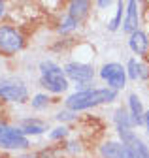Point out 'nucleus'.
<instances>
[{
    "label": "nucleus",
    "mask_w": 149,
    "mask_h": 158,
    "mask_svg": "<svg viewBox=\"0 0 149 158\" xmlns=\"http://www.w3.org/2000/svg\"><path fill=\"white\" fill-rule=\"evenodd\" d=\"M28 149H30V139L19 128L6 121H0V151L25 152Z\"/></svg>",
    "instance_id": "nucleus-5"
},
{
    "label": "nucleus",
    "mask_w": 149,
    "mask_h": 158,
    "mask_svg": "<svg viewBox=\"0 0 149 158\" xmlns=\"http://www.w3.org/2000/svg\"><path fill=\"white\" fill-rule=\"evenodd\" d=\"M49 100H51V98H49L47 94L38 92V94H34V96L30 98V106H32V109H36V111H42V109H47Z\"/></svg>",
    "instance_id": "nucleus-16"
},
{
    "label": "nucleus",
    "mask_w": 149,
    "mask_h": 158,
    "mask_svg": "<svg viewBox=\"0 0 149 158\" xmlns=\"http://www.w3.org/2000/svg\"><path fill=\"white\" fill-rule=\"evenodd\" d=\"M0 100L6 104H27L30 102V92L25 81L13 75H0Z\"/></svg>",
    "instance_id": "nucleus-4"
},
{
    "label": "nucleus",
    "mask_w": 149,
    "mask_h": 158,
    "mask_svg": "<svg viewBox=\"0 0 149 158\" xmlns=\"http://www.w3.org/2000/svg\"><path fill=\"white\" fill-rule=\"evenodd\" d=\"M17 158H38V154H30V152H25L21 156H17Z\"/></svg>",
    "instance_id": "nucleus-24"
},
{
    "label": "nucleus",
    "mask_w": 149,
    "mask_h": 158,
    "mask_svg": "<svg viewBox=\"0 0 149 158\" xmlns=\"http://www.w3.org/2000/svg\"><path fill=\"white\" fill-rule=\"evenodd\" d=\"M0 62H2V58H0Z\"/></svg>",
    "instance_id": "nucleus-25"
},
{
    "label": "nucleus",
    "mask_w": 149,
    "mask_h": 158,
    "mask_svg": "<svg viewBox=\"0 0 149 158\" xmlns=\"http://www.w3.org/2000/svg\"><path fill=\"white\" fill-rule=\"evenodd\" d=\"M78 27H79V23L76 21V19H72L70 15H64L62 21H61V25H59V32L61 34H68L72 30H76Z\"/></svg>",
    "instance_id": "nucleus-19"
},
{
    "label": "nucleus",
    "mask_w": 149,
    "mask_h": 158,
    "mask_svg": "<svg viewBox=\"0 0 149 158\" xmlns=\"http://www.w3.org/2000/svg\"><path fill=\"white\" fill-rule=\"evenodd\" d=\"M96 6L98 8H108L109 6V0H108V2H106V0H100V2H96Z\"/></svg>",
    "instance_id": "nucleus-23"
},
{
    "label": "nucleus",
    "mask_w": 149,
    "mask_h": 158,
    "mask_svg": "<svg viewBox=\"0 0 149 158\" xmlns=\"http://www.w3.org/2000/svg\"><path fill=\"white\" fill-rule=\"evenodd\" d=\"M128 47L132 49L136 55H145L147 49H149V40H147L145 32L136 30V32L130 34V38H128Z\"/></svg>",
    "instance_id": "nucleus-11"
},
{
    "label": "nucleus",
    "mask_w": 149,
    "mask_h": 158,
    "mask_svg": "<svg viewBox=\"0 0 149 158\" xmlns=\"http://www.w3.org/2000/svg\"><path fill=\"white\" fill-rule=\"evenodd\" d=\"M55 117H57L59 123H72V121H76V113H74V111H68V109H66V111H59Z\"/></svg>",
    "instance_id": "nucleus-20"
},
{
    "label": "nucleus",
    "mask_w": 149,
    "mask_h": 158,
    "mask_svg": "<svg viewBox=\"0 0 149 158\" xmlns=\"http://www.w3.org/2000/svg\"><path fill=\"white\" fill-rule=\"evenodd\" d=\"M117 98V90H111V89H87V90H76L74 94H70L66 100H64V106L68 111H85V109H91V107H96V106H102V104H109Z\"/></svg>",
    "instance_id": "nucleus-1"
},
{
    "label": "nucleus",
    "mask_w": 149,
    "mask_h": 158,
    "mask_svg": "<svg viewBox=\"0 0 149 158\" xmlns=\"http://www.w3.org/2000/svg\"><path fill=\"white\" fill-rule=\"evenodd\" d=\"M6 13H8V4L4 2V0H0V21L6 17Z\"/></svg>",
    "instance_id": "nucleus-21"
},
{
    "label": "nucleus",
    "mask_w": 149,
    "mask_h": 158,
    "mask_svg": "<svg viewBox=\"0 0 149 158\" xmlns=\"http://www.w3.org/2000/svg\"><path fill=\"white\" fill-rule=\"evenodd\" d=\"M123 10H125V4L123 2H117V10H115V15H113V19L108 23V28L111 30V32H115L121 25H123Z\"/></svg>",
    "instance_id": "nucleus-17"
},
{
    "label": "nucleus",
    "mask_w": 149,
    "mask_h": 158,
    "mask_svg": "<svg viewBox=\"0 0 149 158\" xmlns=\"http://www.w3.org/2000/svg\"><path fill=\"white\" fill-rule=\"evenodd\" d=\"M143 124H145L147 134H149V111H147V113H143Z\"/></svg>",
    "instance_id": "nucleus-22"
},
{
    "label": "nucleus",
    "mask_w": 149,
    "mask_h": 158,
    "mask_svg": "<svg viewBox=\"0 0 149 158\" xmlns=\"http://www.w3.org/2000/svg\"><path fill=\"white\" fill-rule=\"evenodd\" d=\"M113 123H115L117 128H132V126H134L132 117H130V113H126L125 109H117V111H115Z\"/></svg>",
    "instance_id": "nucleus-15"
},
{
    "label": "nucleus",
    "mask_w": 149,
    "mask_h": 158,
    "mask_svg": "<svg viewBox=\"0 0 149 158\" xmlns=\"http://www.w3.org/2000/svg\"><path fill=\"white\" fill-rule=\"evenodd\" d=\"M100 156L102 158H149V149L140 137L130 145H123L121 141H106L100 145Z\"/></svg>",
    "instance_id": "nucleus-3"
},
{
    "label": "nucleus",
    "mask_w": 149,
    "mask_h": 158,
    "mask_svg": "<svg viewBox=\"0 0 149 158\" xmlns=\"http://www.w3.org/2000/svg\"><path fill=\"white\" fill-rule=\"evenodd\" d=\"M62 70H64V75H66L68 81L78 83L79 90L91 89L89 83L95 79V68H92L91 64H85V62H68Z\"/></svg>",
    "instance_id": "nucleus-7"
},
{
    "label": "nucleus",
    "mask_w": 149,
    "mask_h": 158,
    "mask_svg": "<svg viewBox=\"0 0 149 158\" xmlns=\"http://www.w3.org/2000/svg\"><path fill=\"white\" fill-rule=\"evenodd\" d=\"M123 30L132 34L138 30V4L134 0L125 4V21H123Z\"/></svg>",
    "instance_id": "nucleus-10"
},
{
    "label": "nucleus",
    "mask_w": 149,
    "mask_h": 158,
    "mask_svg": "<svg viewBox=\"0 0 149 158\" xmlns=\"http://www.w3.org/2000/svg\"><path fill=\"white\" fill-rule=\"evenodd\" d=\"M25 49V36L13 25H0V58L15 56Z\"/></svg>",
    "instance_id": "nucleus-6"
},
{
    "label": "nucleus",
    "mask_w": 149,
    "mask_h": 158,
    "mask_svg": "<svg viewBox=\"0 0 149 158\" xmlns=\"http://www.w3.org/2000/svg\"><path fill=\"white\" fill-rule=\"evenodd\" d=\"M126 77H130L132 81H138V79H147L149 77V68L142 62H138L136 58H130L126 62Z\"/></svg>",
    "instance_id": "nucleus-12"
},
{
    "label": "nucleus",
    "mask_w": 149,
    "mask_h": 158,
    "mask_svg": "<svg viewBox=\"0 0 149 158\" xmlns=\"http://www.w3.org/2000/svg\"><path fill=\"white\" fill-rule=\"evenodd\" d=\"M100 77L108 83V89L121 90L126 85V70L119 62H108L100 68Z\"/></svg>",
    "instance_id": "nucleus-8"
},
{
    "label": "nucleus",
    "mask_w": 149,
    "mask_h": 158,
    "mask_svg": "<svg viewBox=\"0 0 149 158\" xmlns=\"http://www.w3.org/2000/svg\"><path fill=\"white\" fill-rule=\"evenodd\" d=\"M128 109H130V117H132L134 124H142L143 123V106H142V100L138 98V94L128 96Z\"/></svg>",
    "instance_id": "nucleus-14"
},
{
    "label": "nucleus",
    "mask_w": 149,
    "mask_h": 158,
    "mask_svg": "<svg viewBox=\"0 0 149 158\" xmlns=\"http://www.w3.org/2000/svg\"><path fill=\"white\" fill-rule=\"evenodd\" d=\"M89 8H91V4L87 2V0H74V2L68 4L66 15H70L72 19H76L78 23H81L87 17V13H89Z\"/></svg>",
    "instance_id": "nucleus-13"
},
{
    "label": "nucleus",
    "mask_w": 149,
    "mask_h": 158,
    "mask_svg": "<svg viewBox=\"0 0 149 158\" xmlns=\"http://www.w3.org/2000/svg\"><path fill=\"white\" fill-rule=\"evenodd\" d=\"M40 83L44 89H47L53 94H62L70 87V81L64 75L62 66H59L53 60H42L40 62Z\"/></svg>",
    "instance_id": "nucleus-2"
},
{
    "label": "nucleus",
    "mask_w": 149,
    "mask_h": 158,
    "mask_svg": "<svg viewBox=\"0 0 149 158\" xmlns=\"http://www.w3.org/2000/svg\"><path fill=\"white\" fill-rule=\"evenodd\" d=\"M68 134H70L68 126H66V124H59V126L51 128L49 139H51V141H62V139H66V137H68Z\"/></svg>",
    "instance_id": "nucleus-18"
},
{
    "label": "nucleus",
    "mask_w": 149,
    "mask_h": 158,
    "mask_svg": "<svg viewBox=\"0 0 149 158\" xmlns=\"http://www.w3.org/2000/svg\"><path fill=\"white\" fill-rule=\"evenodd\" d=\"M17 128H19L28 139H30V135H42V134H45L49 128H47V124L42 121V118H38V117H27V118H21L19 123L15 124Z\"/></svg>",
    "instance_id": "nucleus-9"
}]
</instances>
